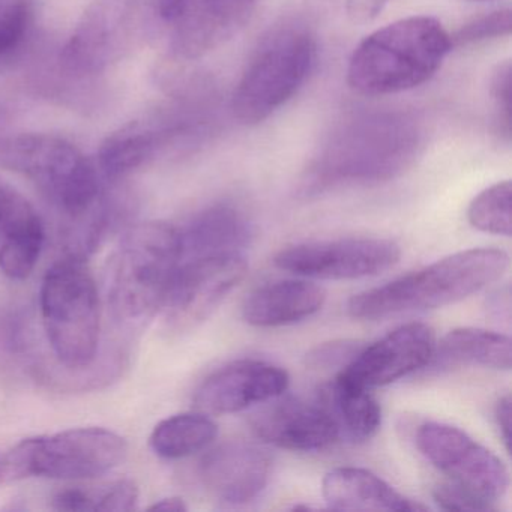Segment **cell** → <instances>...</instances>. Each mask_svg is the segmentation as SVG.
Wrapping results in <instances>:
<instances>
[{
    "label": "cell",
    "mask_w": 512,
    "mask_h": 512,
    "mask_svg": "<svg viewBox=\"0 0 512 512\" xmlns=\"http://www.w3.org/2000/svg\"><path fill=\"white\" fill-rule=\"evenodd\" d=\"M424 145V127L412 113L380 110L350 116L335 127L308 164L302 193L314 196L400 178L415 166Z\"/></svg>",
    "instance_id": "obj_1"
},
{
    "label": "cell",
    "mask_w": 512,
    "mask_h": 512,
    "mask_svg": "<svg viewBox=\"0 0 512 512\" xmlns=\"http://www.w3.org/2000/svg\"><path fill=\"white\" fill-rule=\"evenodd\" d=\"M452 47L451 35L434 17L397 20L359 43L347 67V83L367 97L412 91L439 71Z\"/></svg>",
    "instance_id": "obj_2"
},
{
    "label": "cell",
    "mask_w": 512,
    "mask_h": 512,
    "mask_svg": "<svg viewBox=\"0 0 512 512\" xmlns=\"http://www.w3.org/2000/svg\"><path fill=\"white\" fill-rule=\"evenodd\" d=\"M508 268L509 256L503 250L460 251L385 286L358 293L347 304V313L353 319L379 320L457 304L496 283Z\"/></svg>",
    "instance_id": "obj_3"
},
{
    "label": "cell",
    "mask_w": 512,
    "mask_h": 512,
    "mask_svg": "<svg viewBox=\"0 0 512 512\" xmlns=\"http://www.w3.org/2000/svg\"><path fill=\"white\" fill-rule=\"evenodd\" d=\"M317 47L307 25L284 20L257 44L232 97L235 118L244 125H259L286 106L305 85Z\"/></svg>",
    "instance_id": "obj_4"
},
{
    "label": "cell",
    "mask_w": 512,
    "mask_h": 512,
    "mask_svg": "<svg viewBox=\"0 0 512 512\" xmlns=\"http://www.w3.org/2000/svg\"><path fill=\"white\" fill-rule=\"evenodd\" d=\"M179 254L178 227L172 224H139L125 235L110 271L109 304L116 320L142 325L163 310Z\"/></svg>",
    "instance_id": "obj_5"
},
{
    "label": "cell",
    "mask_w": 512,
    "mask_h": 512,
    "mask_svg": "<svg viewBox=\"0 0 512 512\" xmlns=\"http://www.w3.org/2000/svg\"><path fill=\"white\" fill-rule=\"evenodd\" d=\"M0 164L28 176L71 220L100 217V179L94 164L68 140L22 134L0 143Z\"/></svg>",
    "instance_id": "obj_6"
},
{
    "label": "cell",
    "mask_w": 512,
    "mask_h": 512,
    "mask_svg": "<svg viewBox=\"0 0 512 512\" xmlns=\"http://www.w3.org/2000/svg\"><path fill=\"white\" fill-rule=\"evenodd\" d=\"M41 314L58 361L68 370H86L100 346L101 308L83 257L70 254L49 268L41 286Z\"/></svg>",
    "instance_id": "obj_7"
},
{
    "label": "cell",
    "mask_w": 512,
    "mask_h": 512,
    "mask_svg": "<svg viewBox=\"0 0 512 512\" xmlns=\"http://www.w3.org/2000/svg\"><path fill=\"white\" fill-rule=\"evenodd\" d=\"M415 445L449 481L496 502L509 487L503 461L460 428L428 421L415 431Z\"/></svg>",
    "instance_id": "obj_8"
},
{
    "label": "cell",
    "mask_w": 512,
    "mask_h": 512,
    "mask_svg": "<svg viewBox=\"0 0 512 512\" xmlns=\"http://www.w3.org/2000/svg\"><path fill=\"white\" fill-rule=\"evenodd\" d=\"M247 274L242 253L179 260L163 305L167 325L175 331L199 325Z\"/></svg>",
    "instance_id": "obj_9"
},
{
    "label": "cell",
    "mask_w": 512,
    "mask_h": 512,
    "mask_svg": "<svg viewBox=\"0 0 512 512\" xmlns=\"http://www.w3.org/2000/svg\"><path fill=\"white\" fill-rule=\"evenodd\" d=\"M400 257V245L391 239L346 238L284 248L274 263L299 277L359 280L388 271L400 262Z\"/></svg>",
    "instance_id": "obj_10"
},
{
    "label": "cell",
    "mask_w": 512,
    "mask_h": 512,
    "mask_svg": "<svg viewBox=\"0 0 512 512\" xmlns=\"http://www.w3.org/2000/svg\"><path fill=\"white\" fill-rule=\"evenodd\" d=\"M124 437L106 428H73L35 437L34 476L79 481L106 475L127 457Z\"/></svg>",
    "instance_id": "obj_11"
},
{
    "label": "cell",
    "mask_w": 512,
    "mask_h": 512,
    "mask_svg": "<svg viewBox=\"0 0 512 512\" xmlns=\"http://www.w3.org/2000/svg\"><path fill=\"white\" fill-rule=\"evenodd\" d=\"M436 337L425 323H407L370 346H364L338 379L373 389L389 385L424 368L433 359Z\"/></svg>",
    "instance_id": "obj_12"
},
{
    "label": "cell",
    "mask_w": 512,
    "mask_h": 512,
    "mask_svg": "<svg viewBox=\"0 0 512 512\" xmlns=\"http://www.w3.org/2000/svg\"><path fill=\"white\" fill-rule=\"evenodd\" d=\"M253 419V431L266 443L290 451H323L341 439L340 427L320 395L307 401L289 397L271 400Z\"/></svg>",
    "instance_id": "obj_13"
},
{
    "label": "cell",
    "mask_w": 512,
    "mask_h": 512,
    "mask_svg": "<svg viewBox=\"0 0 512 512\" xmlns=\"http://www.w3.org/2000/svg\"><path fill=\"white\" fill-rule=\"evenodd\" d=\"M289 373L271 362L239 361L211 374L196 392L197 409L214 415L242 412L280 398L289 388Z\"/></svg>",
    "instance_id": "obj_14"
},
{
    "label": "cell",
    "mask_w": 512,
    "mask_h": 512,
    "mask_svg": "<svg viewBox=\"0 0 512 512\" xmlns=\"http://www.w3.org/2000/svg\"><path fill=\"white\" fill-rule=\"evenodd\" d=\"M271 454L253 443L229 442L212 449L200 464L203 484L227 505L253 502L268 487Z\"/></svg>",
    "instance_id": "obj_15"
},
{
    "label": "cell",
    "mask_w": 512,
    "mask_h": 512,
    "mask_svg": "<svg viewBox=\"0 0 512 512\" xmlns=\"http://www.w3.org/2000/svg\"><path fill=\"white\" fill-rule=\"evenodd\" d=\"M257 0H187L173 28V50L197 59L238 35L253 16Z\"/></svg>",
    "instance_id": "obj_16"
},
{
    "label": "cell",
    "mask_w": 512,
    "mask_h": 512,
    "mask_svg": "<svg viewBox=\"0 0 512 512\" xmlns=\"http://www.w3.org/2000/svg\"><path fill=\"white\" fill-rule=\"evenodd\" d=\"M44 245V226L37 209L0 178V271L11 280L34 272Z\"/></svg>",
    "instance_id": "obj_17"
},
{
    "label": "cell",
    "mask_w": 512,
    "mask_h": 512,
    "mask_svg": "<svg viewBox=\"0 0 512 512\" xmlns=\"http://www.w3.org/2000/svg\"><path fill=\"white\" fill-rule=\"evenodd\" d=\"M179 260L218 254L242 253L254 236L244 211L230 203H217L196 212L178 227Z\"/></svg>",
    "instance_id": "obj_18"
},
{
    "label": "cell",
    "mask_w": 512,
    "mask_h": 512,
    "mask_svg": "<svg viewBox=\"0 0 512 512\" xmlns=\"http://www.w3.org/2000/svg\"><path fill=\"white\" fill-rule=\"evenodd\" d=\"M325 301V289L310 281H275L248 295L242 305V317L257 328H277L314 316Z\"/></svg>",
    "instance_id": "obj_19"
},
{
    "label": "cell",
    "mask_w": 512,
    "mask_h": 512,
    "mask_svg": "<svg viewBox=\"0 0 512 512\" xmlns=\"http://www.w3.org/2000/svg\"><path fill=\"white\" fill-rule=\"evenodd\" d=\"M323 497L337 511H418L424 506L406 499L380 476L361 467H338L323 479Z\"/></svg>",
    "instance_id": "obj_20"
},
{
    "label": "cell",
    "mask_w": 512,
    "mask_h": 512,
    "mask_svg": "<svg viewBox=\"0 0 512 512\" xmlns=\"http://www.w3.org/2000/svg\"><path fill=\"white\" fill-rule=\"evenodd\" d=\"M437 364L481 365L493 370H511L512 343L508 335L478 328H458L436 343Z\"/></svg>",
    "instance_id": "obj_21"
},
{
    "label": "cell",
    "mask_w": 512,
    "mask_h": 512,
    "mask_svg": "<svg viewBox=\"0 0 512 512\" xmlns=\"http://www.w3.org/2000/svg\"><path fill=\"white\" fill-rule=\"evenodd\" d=\"M320 395L331 409L341 437L361 443L376 436L382 425V409L371 389L359 388L335 377Z\"/></svg>",
    "instance_id": "obj_22"
},
{
    "label": "cell",
    "mask_w": 512,
    "mask_h": 512,
    "mask_svg": "<svg viewBox=\"0 0 512 512\" xmlns=\"http://www.w3.org/2000/svg\"><path fill=\"white\" fill-rule=\"evenodd\" d=\"M217 436V422L208 413H179L163 419L152 431L149 443L158 457L179 460L208 448Z\"/></svg>",
    "instance_id": "obj_23"
},
{
    "label": "cell",
    "mask_w": 512,
    "mask_h": 512,
    "mask_svg": "<svg viewBox=\"0 0 512 512\" xmlns=\"http://www.w3.org/2000/svg\"><path fill=\"white\" fill-rule=\"evenodd\" d=\"M161 134L140 122H131L110 134L100 148L98 161L103 175L118 181L142 167L158 149Z\"/></svg>",
    "instance_id": "obj_24"
},
{
    "label": "cell",
    "mask_w": 512,
    "mask_h": 512,
    "mask_svg": "<svg viewBox=\"0 0 512 512\" xmlns=\"http://www.w3.org/2000/svg\"><path fill=\"white\" fill-rule=\"evenodd\" d=\"M511 188V181H502L481 191L467 209L470 226L479 232L509 238L512 232Z\"/></svg>",
    "instance_id": "obj_25"
},
{
    "label": "cell",
    "mask_w": 512,
    "mask_h": 512,
    "mask_svg": "<svg viewBox=\"0 0 512 512\" xmlns=\"http://www.w3.org/2000/svg\"><path fill=\"white\" fill-rule=\"evenodd\" d=\"M511 10L494 11L485 14L472 22L464 25L460 31L452 37V46H470V44L484 43L488 40L509 37L511 34Z\"/></svg>",
    "instance_id": "obj_26"
},
{
    "label": "cell",
    "mask_w": 512,
    "mask_h": 512,
    "mask_svg": "<svg viewBox=\"0 0 512 512\" xmlns=\"http://www.w3.org/2000/svg\"><path fill=\"white\" fill-rule=\"evenodd\" d=\"M31 22L28 0H0V56L13 52Z\"/></svg>",
    "instance_id": "obj_27"
},
{
    "label": "cell",
    "mask_w": 512,
    "mask_h": 512,
    "mask_svg": "<svg viewBox=\"0 0 512 512\" xmlns=\"http://www.w3.org/2000/svg\"><path fill=\"white\" fill-rule=\"evenodd\" d=\"M362 347H364V344L353 340L323 343L308 353L307 365L313 370H337L340 373L358 355Z\"/></svg>",
    "instance_id": "obj_28"
},
{
    "label": "cell",
    "mask_w": 512,
    "mask_h": 512,
    "mask_svg": "<svg viewBox=\"0 0 512 512\" xmlns=\"http://www.w3.org/2000/svg\"><path fill=\"white\" fill-rule=\"evenodd\" d=\"M433 497L437 506L445 511H497L494 502L451 481L437 485L434 488Z\"/></svg>",
    "instance_id": "obj_29"
},
{
    "label": "cell",
    "mask_w": 512,
    "mask_h": 512,
    "mask_svg": "<svg viewBox=\"0 0 512 512\" xmlns=\"http://www.w3.org/2000/svg\"><path fill=\"white\" fill-rule=\"evenodd\" d=\"M35 437L22 440L13 449L0 457V485L13 484L32 478V460H34Z\"/></svg>",
    "instance_id": "obj_30"
},
{
    "label": "cell",
    "mask_w": 512,
    "mask_h": 512,
    "mask_svg": "<svg viewBox=\"0 0 512 512\" xmlns=\"http://www.w3.org/2000/svg\"><path fill=\"white\" fill-rule=\"evenodd\" d=\"M490 94L496 106L500 134L509 140L511 137V64L509 62L497 65L491 77Z\"/></svg>",
    "instance_id": "obj_31"
},
{
    "label": "cell",
    "mask_w": 512,
    "mask_h": 512,
    "mask_svg": "<svg viewBox=\"0 0 512 512\" xmlns=\"http://www.w3.org/2000/svg\"><path fill=\"white\" fill-rule=\"evenodd\" d=\"M139 488L131 479H122L95 497V511L127 512L136 508Z\"/></svg>",
    "instance_id": "obj_32"
},
{
    "label": "cell",
    "mask_w": 512,
    "mask_h": 512,
    "mask_svg": "<svg viewBox=\"0 0 512 512\" xmlns=\"http://www.w3.org/2000/svg\"><path fill=\"white\" fill-rule=\"evenodd\" d=\"M485 310L491 322L509 326L511 323V289L509 284L493 290L485 301Z\"/></svg>",
    "instance_id": "obj_33"
},
{
    "label": "cell",
    "mask_w": 512,
    "mask_h": 512,
    "mask_svg": "<svg viewBox=\"0 0 512 512\" xmlns=\"http://www.w3.org/2000/svg\"><path fill=\"white\" fill-rule=\"evenodd\" d=\"M53 508L58 511H95V497L80 488L59 491L53 499Z\"/></svg>",
    "instance_id": "obj_34"
},
{
    "label": "cell",
    "mask_w": 512,
    "mask_h": 512,
    "mask_svg": "<svg viewBox=\"0 0 512 512\" xmlns=\"http://www.w3.org/2000/svg\"><path fill=\"white\" fill-rule=\"evenodd\" d=\"M388 0H346V10L350 20L359 25L373 22Z\"/></svg>",
    "instance_id": "obj_35"
},
{
    "label": "cell",
    "mask_w": 512,
    "mask_h": 512,
    "mask_svg": "<svg viewBox=\"0 0 512 512\" xmlns=\"http://www.w3.org/2000/svg\"><path fill=\"white\" fill-rule=\"evenodd\" d=\"M494 418H496L506 451H511V397L509 395H505L497 401L496 407H494Z\"/></svg>",
    "instance_id": "obj_36"
},
{
    "label": "cell",
    "mask_w": 512,
    "mask_h": 512,
    "mask_svg": "<svg viewBox=\"0 0 512 512\" xmlns=\"http://www.w3.org/2000/svg\"><path fill=\"white\" fill-rule=\"evenodd\" d=\"M185 4L187 0H158V14L164 22L173 26L184 13Z\"/></svg>",
    "instance_id": "obj_37"
},
{
    "label": "cell",
    "mask_w": 512,
    "mask_h": 512,
    "mask_svg": "<svg viewBox=\"0 0 512 512\" xmlns=\"http://www.w3.org/2000/svg\"><path fill=\"white\" fill-rule=\"evenodd\" d=\"M149 509H151V511L184 512L187 511L188 506L182 497L172 496L158 500V502H155Z\"/></svg>",
    "instance_id": "obj_38"
}]
</instances>
